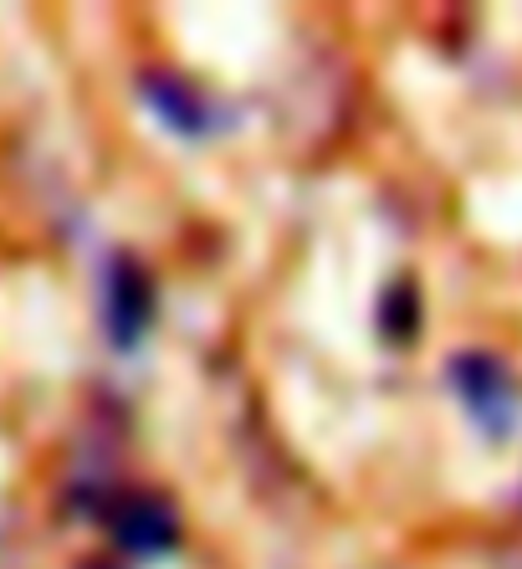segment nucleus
<instances>
[{"label": "nucleus", "mask_w": 522, "mask_h": 569, "mask_svg": "<svg viewBox=\"0 0 522 569\" xmlns=\"http://www.w3.org/2000/svg\"><path fill=\"white\" fill-rule=\"evenodd\" d=\"M445 375H451V385H456V400L466 406V416L482 426L492 441H508L512 431H518L522 396H518L512 370L496 355H486V349H466V355L451 359V370Z\"/></svg>", "instance_id": "f257e3e1"}, {"label": "nucleus", "mask_w": 522, "mask_h": 569, "mask_svg": "<svg viewBox=\"0 0 522 569\" xmlns=\"http://www.w3.org/2000/svg\"><path fill=\"white\" fill-rule=\"evenodd\" d=\"M103 318H108V339L118 349H133L144 339V329L154 323V282L133 257H118L108 267V298H103Z\"/></svg>", "instance_id": "f03ea898"}, {"label": "nucleus", "mask_w": 522, "mask_h": 569, "mask_svg": "<svg viewBox=\"0 0 522 569\" xmlns=\"http://www.w3.org/2000/svg\"><path fill=\"white\" fill-rule=\"evenodd\" d=\"M113 539L118 549H129L139 559H159L180 543V513H174L170 498H154V492H133L113 508Z\"/></svg>", "instance_id": "7ed1b4c3"}, {"label": "nucleus", "mask_w": 522, "mask_h": 569, "mask_svg": "<svg viewBox=\"0 0 522 569\" xmlns=\"http://www.w3.org/2000/svg\"><path fill=\"white\" fill-rule=\"evenodd\" d=\"M144 98H149V108H154L159 119L170 123L174 133H184V139H200V133L215 129L205 98H200L190 82L170 78V72H149V78H144Z\"/></svg>", "instance_id": "20e7f679"}, {"label": "nucleus", "mask_w": 522, "mask_h": 569, "mask_svg": "<svg viewBox=\"0 0 522 569\" xmlns=\"http://www.w3.org/2000/svg\"><path fill=\"white\" fill-rule=\"evenodd\" d=\"M379 333L390 345H410L420 333V288L410 278H394L379 298Z\"/></svg>", "instance_id": "39448f33"}]
</instances>
